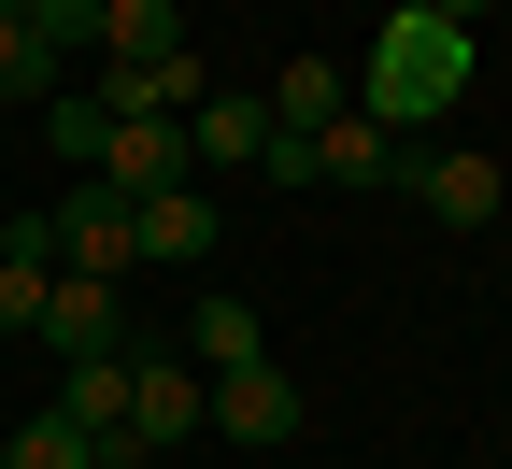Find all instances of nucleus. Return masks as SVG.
<instances>
[{
	"label": "nucleus",
	"mask_w": 512,
	"mask_h": 469,
	"mask_svg": "<svg viewBox=\"0 0 512 469\" xmlns=\"http://www.w3.org/2000/svg\"><path fill=\"white\" fill-rule=\"evenodd\" d=\"M470 72H484V57H470V29H456V15H413V0H399V15L370 29L356 114H370V128H441V114L470 100Z\"/></svg>",
	"instance_id": "nucleus-1"
},
{
	"label": "nucleus",
	"mask_w": 512,
	"mask_h": 469,
	"mask_svg": "<svg viewBox=\"0 0 512 469\" xmlns=\"http://www.w3.org/2000/svg\"><path fill=\"white\" fill-rule=\"evenodd\" d=\"M43 242H57V271H86V285L143 271V228H128V199H114V185H86V171H72V199L43 214Z\"/></svg>",
	"instance_id": "nucleus-2"
},
{
	"label": "nucleus",
	"mask_w": 512,
	"mask_h": 469,
	"mask_svg": "<svg viewBox=\"0 0 512 469\" xmlns=\"http://www.w3.org/2000/svg\"><path fill=\"white\" fill-rule=\"evenodd\" d=\"M200 427H214V384L185 370V356H143V342H128V441H143V455H185Z\"/></svg>",
	"instance_id": "nucleus-3"
},
{
	"label": "nucleus",
	"mask_w": 512,
	"mask_h": 469,
	"mask_svg": "<svg viewBox=\"0 0 512 469\" xmlns=\"http://www.w3.org/2000/svg\"><path fill=\"white\" fill-rule=\"evenodd\" d=\"M399 199H427V228H498V157H470V143H441V157H413L399 143Z\"/></svg>",
	"instance_id": "nucleus-4"
},
{
	"label": "nucleus",
	"mask_w": 512,
	"mask_h": 469,
	"mask_svg": "<svg viewBox=\"0 0 512 469\" xmlns=\"http://www.w3.org/2000/svg\"><path fill=\"white\" fill-rule=\"evenodd\" d=\"M214 427L242 441V455H285L313 413H299V384H285V356H256V370H214Z\"/></svg>",
	"instance_id": "nucleus-5"
},
{
	"label": "nucleus",
	"mask_w": 512,
	"mask_h": 469,
	"mask_svg": "<svg viewBox=\"0 0 512 469\" xmlns=\"http://www.w3.org/2000/svg\"><path fill=\"white\" fill-rule=\"evenodd\" d=\"M57 427H86L100 469H143V441H128V356H72L57 370Z\"/></svg>",
	"instance_id": "nucleus-6"
},
{
	"label": "nucleus",
	"mask_w": 512,
	"mask_h": 469,
	"mask_svg": "<svg viewBox=\"0 0 512 469\" xmlns=\"http://www.w3.org/2000/svg\"><path fill=\"white\" fill-rule=\"evenodd\" d=\"M29 342H43L57 370H72V356H128V299H114V285H86V271H57V299H43Z\"/></svg>",
	"instance_id": "nucleus-7"
},
{
	"label": "nucleus",
	"mask_w": 512,
	"mask_h": 469,
	"mask_svg": "<svg viewBox=\"0 0 512 469\" xmlns=\"http://www.w3.org/2000/svg\"><path fill=\"white\" fill-rule=\"evenodd\" d=\"M43 299H57V242H43V214H15L0 228V342H29Z\"/></svg>",
	"instance_id": "nucleus-8"
},
{
	"label": "nucleus",
	"mask_w": 512,
	"mask_h": 469,
	"mask_svg": "<svg viewBox=\"0 0 512 469\" xmlns=\"http://www.w3.org/2000/svg\"><path fill=\"white\" fill-rule=\"evenodd\" d=\"M185 157H200V171H256V157H271V100L214 86L200 114H185Z\"/></svg>",
	"instance_id": "nucleus-9"
},
{
	"label": "nucleus",
	"mask_w": 512,
	"mask_h": 469,
	"mask_svg": "<svg viewBox=\"0 0 512 469\" xmlns=\"http://www.w3.org/2000/svg\"><path fill=\"white\" fill-rule=\"evenodd\" d=\"M342 114H356V72H342V57H285L271 128H299V143H313V128H342Z\"/></svg>",
	"instance_id": "nucleus-10"
},
{
	"label": "nucleus",
	"mask_w": 512,
	"mask_h": 469,
	"mask_svg": "<svg viewBox=\"0 0 512 469\" xmlns=\"http://www.w3.org/2000/svg\"><path fill=\"white\" fill-rule=\"evenodd\" d=\"M57 86H72V57H57V43H43V29H29V0H15V15H0V114H15V100H29V114H43V100H57Z\"/></svg>",
	"instance_id": "nucleus-11"
},
{
	"label": "nucleus",
	"mask_w": 512,
	"mask_h": 469,
	"mask_svg": "<svg viewBox=\"0 0 512 469\" xmlns=\"http://www.w3.org/2000/svg\"><path fill=\"white\" fill-rule=\"evenodd\" d=\"M313 185H399V128H370V114L313 128Z\"/></svg>",
	"instance_id": "nucleus-12"
},
{
	"label": "nucleus",
	"mask_w": 512,
	"mask_h": 469,
	"mask_svg": "<svg viewBox=\"0 0 512 469\" xmlns=\"http://www.w3.org/2000/svg\"><path fill=\"white\" fill-rule=\"evenodd\" d=\"M128 228H143V256H214V242H228V228H214V185H157Z\"/></svg>",
	"instance_id": "nucleus-13"
},
{
	"label": "nucleus",
	"mask_w": 512,
	"mask_h": 469,
	"mask_svg": "<svg viewBox=\"0 0 512 469\" xmlns=\"http://www.w3.org/2000/svg\"><path fill=\"white\" fill-rule=\"evenodd\" d=\"M100 57H128V72H143V57H185V0H114ZM100 57H86V72H100Z\"/></svg>",
	"instance_id": "nucleus-14"
},
{
	"label": "nucleus",
	"mask_w": 512,
	"mask_h": 469,
	"mask_svg": "<svg viewBox=\"0 0 512 469\" xmlns=\"http://www.w3.org/2000/svg\"><path fill=\"white\" fill-rule=\"evenodd\" d=\"M185 356H200V384H214V370H256V356H271V327H256V299H200V327H185Z\"/></svg>",
	"instance_id": "nucleus-15"
},
{
	"label": "nucleus",
	"mask_w": 512,
	"mask_h": 469,
	"mask_svg": "<svg viewBox=\"0 0 512 469\" xmlns=\"http://www.w3.org/2000/svg\"><path fill=\"white\" fill-rule=\"evenodd\" d=\"M43 143L72 157V171H100V143H114V114H100L86 86H57V100H43Z\"/></svg>",
	"instance_id": "nucleus-16"
},
{
	"label": "nucleus",
	"mask_w": 512,
	"mask_h": 469,
	"mask_svg": "<svg viewBox=\"0 0 512 469\" xmlns=\"http://www.w3.org/2000/svg\"><path fill=\"white\" fill-rule=\"evenodd\" d=\"M0 469H100V455H86V427H57V413H29L15 441H0Z\"/></svg>",
	"instance_id": "nucleus-17"
},
{
	"label": "nucleus",
	"mask_w": 512,
	"mask_h": 469,
	"mask_svg": "<svg viewBox=\"0 0 512 469\" xmlns=\"http://www.w3.org/2000/svg\"><path fill=\"white\" fill-rule=\"evenodd\" d=\"M413 15H456V29H470V15H484V0H413Z\"/></svg>",
	"instance_id": "nucleus-18"
},
{
	"label": "nucleus",
	"mask_w": 512,
	"mask_h": 469,
	"mask_svg": "<svg viewBox=\"0 0 512 469\" xmlns=\"http://www.w3.org/2000/svg\"><path fill=\"white\" fill-rule=\"evenodd\" d=\"M86 15H114V0H86Z\"/></svg>",
	"instance_id": "nucleus-19"
},
{
	"label": "nucleus",
	"mask_w": 512,
	"mask_h": 469,
	"mask_svg": "<svg viewBox=\"0 0 512 469\" xmlns=\"http://www.w3.org/2000/svg\"><path fill=\"white\" fill-rule=\"evenodd\" d=\"M0 356H15V342H0Z\"/></svg>",
	"instance_id": "nucleus-20"
}]
</instances>
